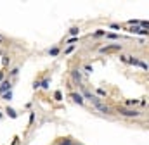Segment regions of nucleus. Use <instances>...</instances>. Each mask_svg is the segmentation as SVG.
Here are the masks:
<instances>
[{"mask_svg": "<svg viewBox=\"0 0 149 145\" xmlns=\"http://www.w3.org/2000/svg\"><path fill=\"white\" fill-rule=\"evenodd\" d=\"M118 112H120V114H123V116H139V112H137V110H134V109H120Z\"/></svg>", "mask_w": 149, "mask_h": 145, "instance_id": "1", "label": "nucleus"}, {"mask_svg": "<svg viewBox=\"0 0 149 145\" xmlns=\"http://www.w3.org/2000/svg\"><path fill=\"white\" fill-rule=\"evenodd\" d=\"M9 88H10L9 79H5V81H2V83H0V93H5V90H9Z\"/></svg>", "mask_w": 149, "mask_h": 145, "instance_id": "2", "label": "nucleus"}, {"mask_svg": "<svg viewBox=\"0 0 149 145\" xmlns=\"http://www.w3.org/2000/svg\"><path fill=\"white\" fill-rule=\"evenodd\" d=\"M118 48H120V45H109V47H102L101 52H109V50H118Z\"/></svg>", "mask_w": 149, "mask_h": 145, "instance_id": "3", "label": "nucleus"}, {"mask_svg": "<svg viewBox=\"0 0 149 145\" xmlns=\"http://www.w3.org/2000/svg\"><path fill=\"white\" fill-rule=\"evenodd\" d=\"M73 100L74 102H78V104H81V102H83V97L78 95V93H73Z\"/></svg>", "mask_w": 149, "mask_h": 145, "instance_id": "4", "label": "nucleus"}, {"mask_svg": "<svg viewBox=\"0 0 149 145\" xmlns=\"http://www.w3.org/2000/svg\"><path fill=\"white\" fill-rule=\"evenodd\" d=\"M99 110H102V112H106V114H108V112H109V107H108V106H102V104H101V106H99Z\"/></svg>", "mask_w": 149, "mask_h": 145, "instance_id": "5", "label": "nucleus"}, {"mask_svg": "<svg viewBox=\"0 0 149 145\" xmlns=\"http://www.w3.org/2000/svg\"><path fill=\"white\" fill-rule=\"evenodd\" d=\"M73 76L76 78V79H80V78H81V74H80V71H74V72H73Z\"/></svg>", "mask_w": 149, "mask_h": 145, "instance_id": "6", "label": "nucleus"}, {"mask_svg": "<svg viewBox=\"0 0 149 145\" xmlns=\"http://www.w3.org/2000/svg\"><path fill=\"white\" fill-rule=\"evenodd\" d=\"M61 145H73V144H71V140H63Z\"/></svg>", "mask_w": 149, "mask_h": 145, "instance_id": "7", "label": "nucleus"}, {"mask_svg": "<svg viewBox=\"0 0 149 145\" xmlns=\"http://www.w3.org/2000/svg\"><path fill=\"white\" fill-rule=\"evenodd\" d=\"M0 43H3V36H0Z\"/></svg>", "mask_w": 149, "mask_h": 145, "instance_id": "8", "label": "nucleus"}]
</instances>
